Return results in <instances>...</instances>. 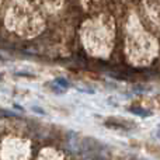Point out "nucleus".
<instances>
[{"mask_svg": "<svg viewBox=\"0 0 160 160\" xmlns=\"http://www.w3.org/2000/svg\"><path fill=\"white\" fill-rule=\"evenodd\" d=\"M32 110H34V111H35V112H39V114H45V112H44V111H42V108H38V107H34V108H32Z\"/></svg>", "mask_w": 160, "mask_h": 160, "instance_id": "nucleus-10", "label": "nucleus"}, {"mask_svg": "<svg viewBox=\"0 0 160 160\" xmlns=\"http://www.w3.org/2000/svg\"><path fill=\"white\" fill-rule=\"evenodd\" d=\"M142 13L150 24L160 30V0H142Z\"/></svg>", "mask_w": 160, "mask_h": 160, "instance_id": "nucleus-4", "label": "nucleus"}, {"mask_svg": "<svg viewBox=\"0 0 160 160\" xmlns=\"http://www.w3.org/2000/svg\"><path fill=\"white\" fill-rule=\"evenodd\" d=\"M105 125L112 128V129H119V131H129V129H132V128H135V124L127 121V119H122V118L121 119L119 118H110V119H107Z\"/></svg>", "mask_w": 160, "mask_h": 160, "instance_id": "nucleus-6", "label": "nucleus"}, {"mask_svg": "<svg viewBox=\"0 0 160 160\" xmlns=\"http://www.w3.org/2000/svg\"><path fill=\"white\" fill-rule=\"evenodd\" d=\"M38 160H63V158H62L59 153H56L55 150L45 149V150H42V153H41V156H39Z\"/></svg>", "mask_w": 160, "mask_h": 160, "instance_id": "nucleus-8", "label": "nucleus"}, {"mask_svg": "<svg viewBox=\"0 0 160 160\" xmlns=\"http://www.w3.org/2000/svg\"><path fill=\"white\" fill-rule=\"evenodd\" d=\"M39 11L48 14H55L63 7L65 0H30Z\"/></svg>", "mask_w": 160, "mask_h": 160, "instance_id": "nucleus-5", "label": "nucleus"}, {"mask_svg": "<svg viewBox=\"0 0 160 160\" xmlns=\"http://www.w3.org/2000/svg\"><path fill=\"white\" fill-rule=\"evenodd\" d=\"M159 53L158 39L143 27L135 13L128 16L125 24V56L133 66H148Z\"/></svg>", "mask_w": 160, "mask_h": 160, "instance_id": "nucleus-2", "label": "nucleus"}, {"mask_svg": "<svg viewBox=\"0 0 160 160\" xmlns=\"http://www.w3.org/2000/svg\"><path fill=\"white\" fill-rule=\"evenodd\" d=\"M80 41L88 55L105 59L115 42V20L111 14L96 13L80 25Z\"/></svg>", "mask_w": 160, "mask_h": 160, "instance_id": "nucleus-1", "label": "nucleus"}, {"mask_svg": "<svg viewBox=\"0 0 160 160\" xmlns=\"http://www.w3.org/2000/svg\"><path fill=\"white\" fill-rule=\"evenodd\" d=\"M4 21L8 30L22 38H34L45 27L41 11L28 0H11Z\"/></svg>", "mask_w": 160, "mask_h": 160, "instance_id": "nucleus-3", "label": "nucleus"}, {"mask_svg": "<svg viewBox=\"0 0 160 160\" xmlns=\"http://www.w3.org/2000/svg\"><path fill=\"white\" fill-rule=\"evenodd\" d=\"M129 111H131V112H133V114H136V115H139V117H150V115H152V112H150V111H148V110H145V108H135V107H132V108H129Z\"/></svg>", "mask_w": 160, "mask_h": 160, "instance_id": "nucleus-9", "label": "nucleus"}, {"mask_svg": "<svg viewBox=\"0 0 160 160\" xmlns=\"http://www.w3.org/2000/svg\"><path fill=\"white\" fill-rule=\"evenodd\" d=\"M105 0H80V4L87 13H98L102 8Z\"/></svg>", "mask_w": 160, "mask_h": 160, "instance_id": "nucleus-7", "label": "nucleus"}]
</instances>
